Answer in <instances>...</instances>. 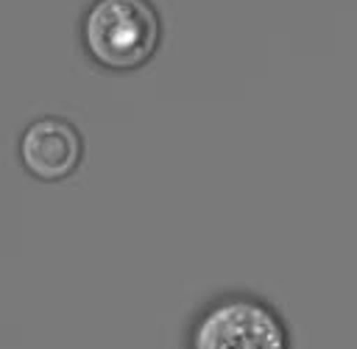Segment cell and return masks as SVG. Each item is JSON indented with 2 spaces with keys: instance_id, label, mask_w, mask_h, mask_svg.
Here are the masks:
<instances>
[{
  "instance_id": "6da1fadb",
  "label": "cell",
  "mask_w": 357,
  "mask_h": 349,
  "mask_svg": "<svg viewBox=\"0 0 357 349\" xmlns=\"http://www.w3.org/2000/svg\"><path fill=\"white\" fill-rule=\"evenodd\" d=\"M165 22L153 0H89L78 20L84 59L103 73L148 67L162 50Z\"/></svg>"
},
{
  "instance_id": "7a4b0ae2",
  "label": "cell",
  "mask_w": 357,
  "mask_h": 349,
  "mask_svg": "<svg viewBox=\"0 0 357 349\" xmlns=\"http://www.w3.org/2000/svg\"><path fill=\"white\" fill-rule=\"evenodd\" d=\"M181 349H293V329L268 296L218 290L187 318Z\"/></svg>"
},
{
  "instance_id": "3957f363",
  "label": "cell",
  "mask_w": 357,
  "mask_h": 349,
  "mask_svg": "<svg viewBox=\"0 0 357 349\" xmlns=\"http://www.w3.org/2000/svg\"><path fill=\"white\" fill-rule=\"evenodd\" d=\"M17 165L39 184H61L73 179L86 154L81 128L64 114H39L17 134Z\"/></svg>"
}]
</instances>
